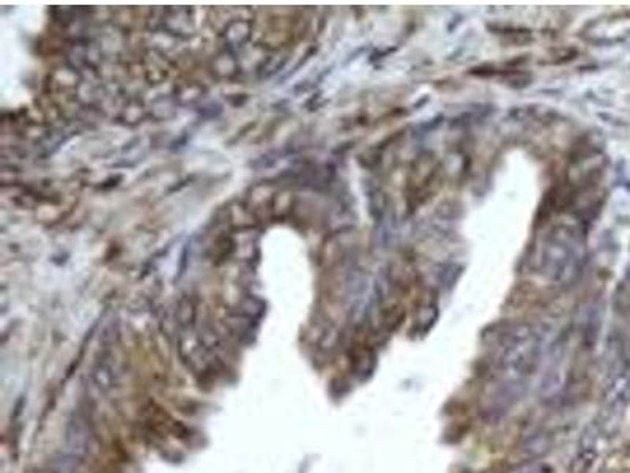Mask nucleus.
Returning a JSON list of instances; mask_svg holds the SVG:
<instances>
[{"label":"nucleus","mask_w":630,"mask_h":473,"mask_svg":"<svg viewBox=\"0 0 630 473\" xmlns=\"http://www.w3.org/2000/svg\"><path fill=\"white\" fill-rule=\"evenodd\" d=\"M512 473H553V472L549 465L544 462H528L514 470Z\"/></svg>","instance_id":"f257e3e1"}]
</instances>
